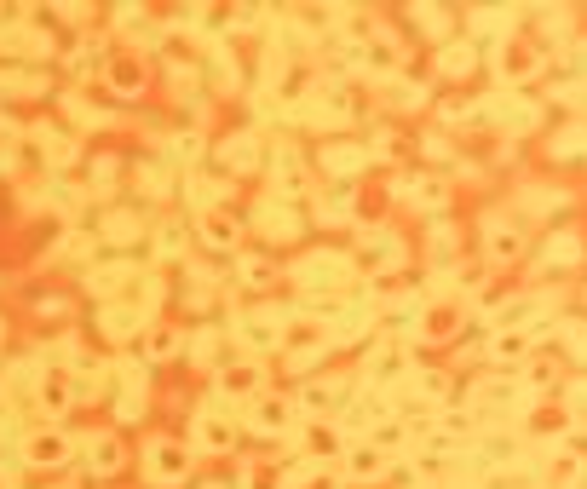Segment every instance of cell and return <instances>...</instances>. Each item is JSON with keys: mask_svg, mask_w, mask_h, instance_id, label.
Returning <instances> with one entry per match:
<instances>
[{"mask_svg": "<svg viewBox=\"0 0 587 489\" xmlns=\"http://www.w3.org/2000/svg\"><path fill=\"white\" fill-rule=\"evenodd\" d=\"M144 351H150V363H167V357H179L185 351V334L179 328H144Z\"/></svg>", "mask_w": 587, "mask_h": 489, "instance_id": "2e32d148", "label": "cell"}, {"mask_svg": "<svg viewBox=\"0 0 587 489\" xmlns=\"http://www.w3.org/2000/svg\"><path fill=\"white\" fill-rule=\"evenodd\" d=\"M259 231L265 236H288V242H294V236H300V219H294V213H288V202H265V208H259Z\"/></svg>", "mask_w": 587, "mask_h": 489, "instance_id": "ac0fdd59", "label": "cell"}, {"mask_svg": "<svg viewBox=\"0 0 587 489\" xmlns=\"http://www.w3.org/2000/svg\"><path fill=\"white\" fill-rule=\"evenodd\" d=\"M0 346H6V323H0Z\"/></svg>", "mask_w": 587, "mask_h": 489, "instance_id": "484cf974", "label": "cell"}, {"mask_svg": "<svg viewBox=\"0 0 587 489\" xmlns=\"http://www.w3.org/2000/svg\"><path fill=\"white\" fill-rule=\"evenodd\" d=\"M35 403H41V409H47L52 415V426H58V420L70 415V403H75V386H70V374H41V386H35Z\"/></svg>", "mask_w": 587, "mask_h": 489, "instance_id": "8fae6325", "label": "cell"}, {"mask_svg": "<svg viewBox=\"0 0 587 489\" xmlns=\"http://www.w3.org/2000/svg\"><path fill=\"white\" fill-rule=\"evenodd\" d=\"M398 41H392V35H375V47H369V41H363V58H357V64H363V70H375V75H392L398 70Z\"/></svg>", "mask_w": 587, "mask_h": 489, "instance_id": "9a60e30c", "label": "cell"}, {"mask_svg": "<svg viewBox=\"0 0 587 489\" xmlns=\"http://www.w3.org/2000/svg\"><path fill=\"white\" fill-rule=\"evenodd\" d=\"M219 162L231 167V173L254 167L259 162V139H254V133H236V139H225V144H219Z\"/></svg>", "mask_w": 587, "mask_h": 489, "instance_id": "e0dca14e", "label": "cell"}, {"mask_svg": "<svg viewBox=\"0 0 587 489\" xmlns=\"http://www.w3.org/2000/svg\"><path fill=\"white\" fill-rule=\"evenodd\" d=\"M236 340L254 351V357H265V351H277L288 334H282V317L277 311H236Z\"/></svg>", "mask_w": 587, "mask_h": 489, "instance_id": "277c9868", "label": "cell"}, {"mask_svg": "<svg viewBox=\"0 0 587 489\" xmlns=\"http://www.w3.org/2000/svg\"><path fill=\"white\" fill-rule=\"evenodd\" d=\"M294 403L288 397H271V392H259L254 397V409H248V432H259V438H288L294 432Z\"/></svg>", "mask_w": 587, "mask_h": 489, "instance_id": "8992f818", "label": "cell"}, {"mask_svg": "<svg viewBox=\"0 0 587 489\" xmlns=\"http://www.w3.org/2000/svg\"><path fill=\"white\" fill-rule=\"evenodd\" d=\"M98 328L121 346V340H133L144 328V317H139V305H98Z\"/></svg>", "mask_w": 587, "mask_h": 489, "instance_id": "7c38bea8", "label": "cell"}, {"mask_svg": "<svg viewBox=\"0 0 587 489\" xmlns=\"http://www.w3.org/2000/svg\"><path fill=\"white\" fill-rule=\"evenodd\" d=\"M236 277H242V282H254V288H259V282L271 277V265H265V259H236Z\"/></svg>", "mask_w": 587, "mask_h": 489, "instance_id": "603a6c76", "label": "cell"}, {"mask_svg": "<svg viewBox=\"0 0 587 489\" xmlns=\"http://www.w3.org/2000/svg\"><path fill=\"white\" fill-rule=\"evenodd\" d=\"M190 426H196V432H190V443H196V449H208V455L236 449V426H231V415H225V403H219V397H213L208 409L190 420Z\"/></svg>", "mask_w": 587, "mask_h": 489, "instance_id": "5b68a950", "label": "cell"}, {"mask_svg": "<svg viewBox=\"0 0 587 489\" xmlns=\"http://www.w3.org/2000/svg\"><path fill=\"white\" fill-rule=\"evenodd\" d=\"M196 236H202L208 248H219V254H236V242H242V225H236L225 208H208V213H202V225H196Z\"/></svg>", "mask_w": 587, "mask_h": 489, "instance_id": "30bf717a", "label": "cell"}, {"mask_svg": "<svg viewBox=\"0 0 587 489\" xmlns=\"http://www.w3.org/2000/svg\"><path fill=\"white\" fill-rule=\"evenodd\" d=\"M317 219H329V225H340V219H346V202H340V196H334V202H317Z\"/></svg>", "mask_w": 587, "mask_h": 489, "instance_id": "d4e9b609", "label": "cell"}, {"mask_svg": "<svg viewBox=\"0 0 587 489\" xmlns=\"http://www.w3.org/2000/svg\"><path fill=\"white\" fill-rule=\"evenodd\" d=\"M190 242H196V236H190V225H179V219L156 225V254H162V259H179V254L190 248Z\"/></svg>", "mask_w": 587, "mask_h": 489, "instance_id": "d6986e66", "label": "cell"}, {"mask_svg": "<svg viewBox=\"0 0 587 489\" xmlns=\"http://www.w3.org/2000/svg\"><path fill=\"white\" fill-rule=\"evenodd\" d=\"M18 455H24L29 466H64L75 455V443H70L64 426H35V432L18 438Z\"/></svg>", "mask_w": 587, "mask_h": 489, "instance_id": "3957f363", "label": "cell"}, {"mask_svg": "<svg viewBox=\"0 0 587 489\" xmlns=\"http://www.w3.org/2000/svg\"><path fill=\"white\" fill-rule=\"evenodd\" d=\"M363 380H369L375 392H386V386L409 380V351H403V334H386V340H375V346H369V357H363Z\"/></svg>", "mask_w": 587, "mask_h": 489, "instance_id": "6da1fadb", "label": "cell"}, {"mask_svg": "<svg viewBox=\"0 0 587 489\" xmlns=\"http://www.w3.org/2000/svg\"><path fill=\"white\" fill-rule=\"evenodd\" d=\"M323 162H329V173H357L369 156H363L357 144H329V156H323Z\"/></svg>", "mask_w": 587, "mask_h": 489, "instance_id": "7402d4cb", "label": "cell"}, {"mask_svg": "<svg viewBox=\"0 0 587 489\" xmlns=\"http://www.w3.org/2000/svg\"><path fill=\"white\" fill-rule=\"evenodd\" d=\"M444 70H449V75H467V70H472V47H449V52H444Z\"/></svg>", "mask_w": 587, "mask_h": 489, "instance_id": "cb8c5ba5", "label": "cell"}, {"mask_svg": "<svg viewBox=\"0 0 587 489\" xmlns=\"http://www.w3.org/2000/svg\"><path fill=\"white\" fill-rule=\"evenodd\" d=\"M110 87H116L121 98H133L144 87V58H139V52H121V58H110Z\"/></svg>", "mask_w": 587, "mask_h": 489, "instance_id": "5bb4252c", "label": "cell"}, {"mask_svg": "<svg viewBox=\"0 0 587 489\" xmlns=\"http://www.w3.org/2000/svg\"><path fill=\"white\" fill-rule=\"evenodd\" d=\"M271 185H277V202H300V196L311 190L306 162H300L294 150H277V156H271Z\"/></svg>", "mask_w": 587, "mask_h": 489, "instance_id": "ba28073f", "label": "cell"}, {"mask_svg": "<svg viewBox=\"0 0 587 489\" xmlns=\"http://www.w3.org/2000/svg\"><path fill=\"white\" fill-rule=\"evenodd\" d=\"M340 478H346V484H380V478H386V449H380V443H352V449L340 455Z\"/></svg>", "mask_w": 587, "mask_h": 489, "instance_id": "52a82bcc", "label": "cell"}, {"mask_svg": "<svg viewBox=\"0 0 587 489\" xmlns=\"http://www.w3.org/2000/svg\"><path fill=\"white\" fill-rule=\"evenodd\" d=\"M398 259H403L398 236H375V248H363V265H369V271H392Z\"/></svg>", "mask_w": 587, "mask_h": 489, "instance_id": "44dd1931", "label": "cell"}, {"mask_svg": "<svg viewBox=\"0 0 587 489\" xmlns=\"http://www.w3.org/2000/svg\"><path fill=\"white\" fill-rule=\"evenodd\" d=\"M81 455H87V466H93L98 478L121 472V461H127V455H121V438H116V432H98V438H87V449H81Z\"/></svg>", "mask_w": 587, "mask_h": 489, "instance_id": "4fadbf2b", "label": "cell"}, {"mask_svg": "<svg viewBox=\"0 0 587 489\" xmlns=\"http://www.w3.org/2000/svg\"><path fill=\"white\" fill-rule=\"evenodd\" d=\"M225 340H231V334H219V328H196V334H190V357H202V363H213V369H219Z\"/></svg>", "mask_w": 587, "mask_h": 489, "instance_id": "ffe728a7", "label": "cell"}, {"mask_svg": "<svg viewBox=\"0 0 587 489\" xmlns=\"http://www.w3.org/2000/svg\"><path fill=\"white\" fill-rule=\"evenodd\" d=\"M144 466H150V484L156 489H179L190 478V449L173 443V438H156L144 449Z\"/></svg>", "mask_w": 587, "mask_h": 489, "instance_id": "7a4b0ae2", "label": "cell"}, {"mask_svg": "<svg viewBox=\"0 0 587 489\" xmlns=\"http://www.w3.org/2000/svg\"><path fill=\"white\" fill-rule=\"evenodd\" d=\"M259 380H265V363H259V357L225 363V369H219V397H259Z\"/></svg>", "mask_w": 587, "mask_h": 489, "instance_id": "9c48e42d", "label": "cell"}]
</instances>
